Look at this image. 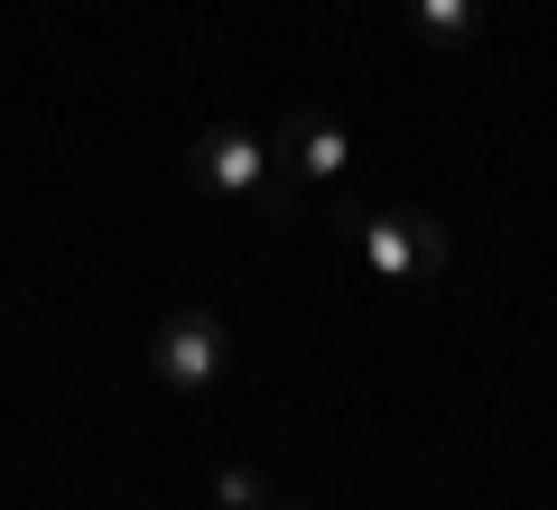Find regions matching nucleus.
<instances>
[{"label":"nucleus","instance_id":"f257e3e1","mask_svg":"<svg viewBox=\"0 0 557 510\" xmlns=\"http://www.w3.org/2000/svg\"><path fill=\"white\" fill-rule=\"evenodd\" d=\"M354 251L381 288H418V278L446 270V223L437 214H362L354 223Z\"/></svg>","mask_w":557,"mask_h":510},{"label":"nucleus","instance_id":"7ed1b4c3","mask_svg":"<svg viewBox=\"0 0 557 510\" xmlns=\"http://www.w3.org/2000/svg\"><path fill=\"white\" fill-rule=\"evenodd\" d=\"M223 353H233V344H223V325L205 307H177L159 325V344H149V372L168 381V390H214L223 381Z\"/></svg>","mask_w":557,"mask_h":510},{"label":"nucleus","instance_id":"423d86ee","mask_svg":"<svg viewBox=\"0 0 557 510\" xmlns=\"http://www.w3.org/2000/svg\"><path fill=\"white\" fill-rule=\"evenodd\" d=\"M214 492H223V510H270V492H260V473H242V464L223 473Z\"/></svg>","mask_w":557,"mask_h":510},{"label":"nucleus","instance_id":"20e7f679","mask_svg":"<svg viewBox=\"0 0 557 510\" xmlns=\"http://www.w3.org/2000/svg\"><path fill=\"white\" fill-rule=\"evenodd\" d=\"M270 167H278V177H298V186H335L344 167H354V139H344L325 112H298V121H278Z\"/></svg>","mask_w":557,"mask_h":510},{"label":"nucleus","instance_id":"39448f33","mask_svg":"<svg viewBox=\"0 0 557 510\" xmlns=\"http://www.w3.org/2000/svg\"><path fill=\"white\" fill-rule=\"evenodd\" d=\"M409 28L428 47H446V57H465L474 28H483V0H409Z\"/></svg>","mask_w":557,"mask_h":510},{"label":"nucleus","instance_id":"f03ea898","mask_svg":"<svg viewBox=\"0 0 557 510\" xmlns=\"http://www.w3.org/2000/svg\"><path fill=\"white\" fill-rule=\"evenodd\" d=\"M270 139H251V130H233V121H223V130H205L196 149H186V186H196V196H214V204H260L270 196Z\"/></svg>","mask_w":557,"mask_h":510},{"label":"nucleus","instance_id":"0eeeda50","mask_svg":"<svg viewBox=\"0 0 557 510\" xmlns=\"http://www.w3.org/2000/svg\"><path fill=\"white\" fill-rule=\"evenodd\" d=\"M270 510H278V501H270ZM288 510H298V501H288Z\"/></svg>","mask_w":557,"mask_h":510}]
</instances>
